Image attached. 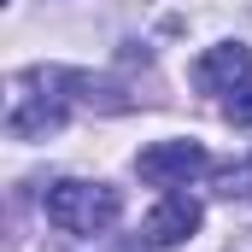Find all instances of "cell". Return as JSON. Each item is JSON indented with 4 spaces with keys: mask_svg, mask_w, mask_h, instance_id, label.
Masks as SVG:
<instances>
[{
    "mask_svg": "<svg viewBox=\"0 0 252 252\" xmlns=\"http://www.w3.org/2000/svg\"><path fill=\"white\" fill-rule=\"evenodd\" d=\"M41 211H47V223L64 229V235H106L112 223H118V211H124V199L118 188H106V182H53V188L41 193Z\"/></svg>",
    "mask_w": 252,
    "mask_h": 252,
    "instance_id": "6da1fadb",
    "label": "cell"
},
{
    "mask_svg": "<svg viewBox=\"0 0 252 252\" xmlns=\"http://www.w3.org/2000/svg\"><path fill=\"white\" fill-rule=\"evenodd\" d=\"M205 164H211V158H205L199 141H158V147H147V153L135 158V170H141L147 188H182V182H193Z\"/></svg>",
    "mask_w": 252,
    "mask_h": 252,
    "instance_id": "7a4b0ae2",
    "label": "cell"
},
{
    "mask_svg": "<svg viewBox=\"0 0 252 252\" xmlns=\"http://www.w3.org/2000/svg\"><path fill=\"white\" fill-rule=\"evenodd\" d=\"M247 76H252V53L241 41H223V47H211V53L193 59V88L199 94H235Z\"/></svg>",
    "mask_w": 252,
    "mask_h": 252,
    "instance_id": "3957f363",
    "label": "cell"
},
{
    "mask_svg": "<svg viewBox=\"0 0 252 252\" xmlns=\"http://www.w3.org/2000/svg\"><path fill=\"white\" fill-rule=\"evenodd\" d=\"M193 229H199V199H193V193H164V199L147 211V223H141L147 247H182Z\"/></svg>",
    "mask_w": 252,
    "mask_h": 252,
    "instance_id": "277c9868",
    "label": "cell"
},
{
    "mask_svg": "<svg viewBox=\"0 0 252 252\" xmlns=\"http://www.w3.org/2000/svg\"><path fill=\"white\" fill-rule=\"evenodd\" d=\"M6 129H12V141H47V135L64 129V100L59 94L30 100V94L18 88V94H12V112H6Z\"/></svg>",
    "mask_w": 252,
    "mask_h": 252,
    "instance_id": "5b68a950",
    "label": "cell"
},
{
    "mask_svg": "<svg viewBox=\"0 0 252 252\" xmlns=\"http://www.w3.org/2000/svg\"><path fill=\"white\" fill-rule=\"evenodd\" d=\"M217 193H223V199H235V193H252V158L229 164V170H217Z\"/></svg>",
    "mask_w": 252,
    "mask_h": 252,
    "instance_id": "8992f818",
    "label": "cell"
},
{
    "mask_svg": "<svg viewBox=\"0 0 252 252\" xmlns=\"http://www.w3.org/2000/svg\"><path fill=\"white\" fill-rule=\"evenodd\" d=\"M223 118H229L235 129H252V82H241V88L223 100Z\"/></svg>",
    "mask_w": 252,
    "mask_h": 252,
    "instance_id": "52a82bcc",
    "label": "cell"
}]
</instances>
